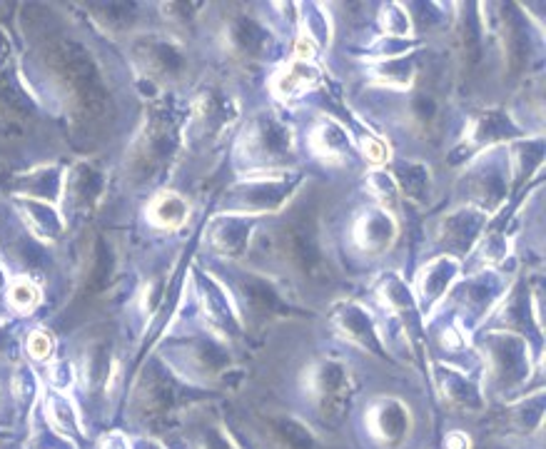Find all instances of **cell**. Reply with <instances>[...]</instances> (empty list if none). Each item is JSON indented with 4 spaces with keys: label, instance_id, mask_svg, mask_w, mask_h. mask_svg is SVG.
<instances>
[{
    "label": "cell",
    "instance_id": "5bb4252c",
    "mask_svg": "<svg viewBox=\"0 0 546 449\" xmlns=\"http://www.w3.org/2000/svg\"><path fill=\"white\" fill-rule=\"evenodd\" d=\"M105 190V173L90 163H78L63 183V195L60 200L65 203V213L83 218V215L93 213L98 200L103 198Z\"/></svg>",
    "mask_w": 546,
    "mask_h": 449
},
{
    "label": "cell",
    "instance_id": "d590c367",
    "mask_svg": "<svg viewBox=\"0 0 546 449\" xmlns=\"http://www.w3.org/2000/svg\"><path fill=\"white\" fill-rule=\"evenodd\" d=\"M379 23H382V33L392 40H404L407 35H412L409 10H404V5L399 3L384 5L382 13H379Z\"/></svg>",
    "mask_w": 546,
    "mask_h": 449
},
{
    "label": "cell",
    "instance_id": "f1b7e54d",
    "mask_svg": "<svg viewBox=\"0 0 546 449\" xmlns=\"http://www.w3.org/2000/svg\"><path fill=\"white\" fill-rule=\"evenodd\" d=\"M377 295L379 300H382V305L387 307L389 312H394L399 320H404V317L409 320V317L417 312V297L412 295L407 282H404L402 275H397V272L384 275V280L379 282L377 287Z\"/></svg>",
    "mask_w": 546,
    "mask_h": 449
},
{
    "label": "cell",
    "instance_id": "7dc6e473",
    "mask_svg": "<svg viewBox=\"0 0 546 449\" xmlns=\"http://www.w3.org/2000/svg\"><path fill=\"white\" fill-rule=\"evenodd\" d=\"M0 402H3V397H0Z\"/></svg>",
    "mask_w": 546,
    "mask_h": 449
},
{
    "label": "cell",
    "instance_id": "52a82bcc",
    "mask_svg": "<svg viewBox=\"0 0 546 449\" xmlns=\"http://www.w3.org/2000/svg\"><path fill=\"white\" fill-rule=\"evenodd\" d=\"M133 60L140 73L153 83H180L190 70L185 48L158 33H145L133 40Z\"/></svg>",
    "mask_w": 546,
    "mask_h": 449
},
{
    "label": "cell",
    "instance_id": "7c38bea8",
    "mask_svg": "<svg viewBox=\"0 0 546 449\" xmlns=\"http://www.w3.org/2000/svg\"><path fill=\"white\" fill-rule=\"evenodd\" d=\"M195 292L197 305H200L202 315L210 322L212 330L225 332V335H237V332H240V312L235 310V305H232L230 300V292L225 290L222 282H217L215 277L207 275V272L197 270Z\"/></svg>",
    "mask_w": 546,
    "mask_h": 449
},
{
    "label": "cell",
    "instance_id": "d6986e66",
    "mask_svg": "<svg viewBox=\"0 0 546 449\" xmlns=\"http://www.w3.org/2000/svg\"><path fill=\"white\" fill-rule=\"evenodd\" d=\"M225 45L237 58L255 60L270 48V33L250 15H232L225 23Z\"/></svg>",
    "mask_w": 546,
    "mask_h": 449
},
{
    "label": "cell",
    "instance_id": "d6a6232c",
    "mask_svg": "<svg viewBox=\"0 0 546 449\" xmlns=\"http://www.w3.org/2000/svg\"><path fill=\"white\" fill-rule=\"evenodd\" d=\"M5 302L20 315H30L43 302V292L30 277H18L5 287Z\"/></svg>",
    "mask_w": 546,
    "mask_h": 449
},
{
    "label": "cell",
    "instance_id": "7bdbcfd3",
    "mask_svg": "<svg viewBox=\"0 0 546 449\" xmlns=\"http://www.w3.org/2000/svg\"><path fill=\"white\" fill-rule=\"evenodd\" d=\"M100 449H130V445L120 432H113V435H108L100 442Z\"/></svg>",
    "mask_w": 546,
    "mask_h": 449
},
{
    "label": "cell",
    "instance_id": "8fae6325",
    "mask_svg": "<svg viewBox=\"0 0 546 449\" xmlns=\"http://www.w3.org/2000/svg\"><path fill=\"white\" fill-rule=\"evenodd\" d=\"M257 220L237 213H220L207 225V247L225 260H240L250 252Z\"/></svg>",
    "mask_w": 546,
    "mask_h": 449
},
{
    "label": "cell",
    "instance_id": "ee69618b",
    "mask_svg": "<svg viewBox=\"0 0 546 449\" xmlns=\"http://www.w3.org/2000/svg\"><path fill=\"white\" fill-rule=\"evenodd\" d=\"M444 447L447 449H469V437L464 432H452V435L444 440Z\"/></svg>",
    "mask_w": 546,
    "mask_h": 449
},
{
    "label": "cell",
    "instance_id": "4316f807",
    "mask_svg": "<svg viewBox=\"0 0 546 449\" xmlns=\"http://www.w3.org/2000/svg\"><path fill=\"white\" fill-rule=\"evenodd\" d=\"M63 183L65 175L60 168H38L18 180V193L20 198L43 200V203L53 205L63 195Z\"/></svg>",
    "mask_w": 546,
    "mask_h": 449
},
{
    "label": "cell",
    "instance_id": "484cf974",
    "mask_svg": "<svg viewBox=\"0 0 546 449\" xmlns=\"http://www.w3.org/2000/svg\"><path fill=\"white\" fill-rule=\"evenodd\" d=\"M148 220L158 230H182L187 225V220H190V203L180 193L165 190V193L155 195L153 203H150Z\"/></svg>",
    "mask_w": 546,
    "mask_h": 449
},
{
    "label": "cell",
    "instance_id": "4dcf8cb0",
    "mask_svg": "<svg viewBox=\"0 0 546 449\" xmlns=\"http://www.w3.org/2000/svg\"><path fill=\"white\" fill-rule=\"evenodd\" d=\"M372 73L384 90H407L412 85L414 75H417V68H414L412 58L397 55V58L382 60V63L374 65Z\"/></svg>",
    "mask_w": 546,
    "mask_h": 449
},
{
    "label": "cell",
    "instance_id": "603a6c76",
    "mask_svg": "<svg viewBox=\"0 0 546 449\" xmlns=\"http://www.w3.org/2000/svg\"><path fill=\"white\" fill-rule=\"evenodd\" d=\"M350 387V375H347L345 367L340 362L325 360L320 365L312 367L310 372V392L317 397L322 407L327 410H335V405H340L345 400V390Z\"/></svg>",
    "mask_w": 546,
    "mask_h": 449
},
{
    "label": "cell",
    "instance_id": "b9f144b4",
    "mask_svg": "<svg viewBox=\"0 0 546 449\" xmlns=\"http://www.w3.org/2000/svg\"><path fill=\"white\" fill-rule=\"evenodd\" d=\"M73 382H75V372L70 362H58V365H53V370H50V385H53V390L63 392L68 390Z\"/></svg>",
    "mask_w": 546,
    "mask_h": 449
},
{
    "label": "cell",
    "instance_id": "1f68e13d",
    "mask_svg": "<svg viewBox=\"0 0 546 449\" xmlns=\"http://www.w3.org/2000/svg\"><path fill=\"white\" fill-rule=\"evenodd\" d=\"M110 372H113V357H110V347L105 342H95L88 347L83 355V380L90 390H100L108 385Z\"/></svg>",
    "mask_w": 546,
    "mask_h": 449
},
{
    "label": "cell",
    "instance_id": "83f0119b",
    "mask_svg": "<svg viewBox=\"0 0 546 449\" xmlns=\"http://www.w3.org/2000/svg\"><path fill=\"white\" fill-rule=\"evenodd\" d=\"M45 417H48L50 427H53L58 435L68 437V440L78 442L83 437V430H80V417L78 410L73 407V402L58 390H50L45 395Z\"/></svg>",
    "mask_w": 546,
    "mask_h": 449
},
{
    "label": "cell",
    "instance_id": "4fadbf2b",
    "mask_svg": "<svg viewBox=\"0 0 546 449\" xmlns=\"http://www.w3.org/2000/svg\"><path fill=\"white\" fill-rule=\"evenodd\" d=\"M232 290H235L240 307L252 320H270L285 312L280 290L260 272H240L232 282Z\"/></svg>",
    "mask_w": 546,
    "mask_h": 449
},
{
    "label": "cell",
    "instance_id": "f35d334b",
    "mask_svg": "<svg viewBox=\"0 0 546 449\" xmlns=\"http://www.w3.org/2000/svg\"><path fill=\"white\" fill-rule=\"evenodd\" d=\"M479 257H482V262L487 265L484 270H497V267L509 257L507 235H502V232L487 235V240H484L482 247H479Z\"/></svg>",
    "mask_w": 546,
    "mask_h": 449
},
{
    "label": "cell",
    "instance_id": "9c48e42d",
    "mask_svg": "<svg viewBox=\"0 0 546 449\" xmlns=\"http://www.w3.org/2000/svg\"><path fill=\"white\" fill-rule=\"evenodd\" d=\"M487 220H489L487 213L472 208V205H462V208L452 210V213L442 215V218L437 220V225H434V242H437L449 257L459 260V257L472 252V247L477 245L484 227H487Z\"/></svg>",
    "mask_w": 546,
    "mask_h": 449
},
{
    "label": "cell",
    "instance_id": "e0dca14e",
    "mask_svg": "<svg viewBox=\"0 0 546 449\" xmlns=\"http://www.w3.org/2000/svg\"><path fill=\"white\" fill-rule=\"evenodd\" d=\"M367 427L379 445L397 447L407 440L412 420H409V412L402 402L384 397V400H377L369 407Z\"/></svg>",
    "mask_w": 546,
    "mask_h": 449
},
{
    "label": "cell",
    "instance_id": "ffe728a7",
    "mask_svg": "<svg viewBox=\"0 0 546 449\" xmlns=\"http://www.w3.org/2000/svg\"><path fill=\"white\" fill-rule=\"evenodd\" d=\"M23 227L40 242L60 240L65 232V218L55 205L43 203V200L33 198H18L15 200Z\"/></svg>",
    "mask_w": 546,
    "mask_h": 449
},
{
    "label": "cell",
    "instance_id": "d4e9b609",
    "mask_svg": "<svg viewBox=\"0 0 546 449\" xmlns=\"http://www.w3.org/2000/svg\"><path fill=\"white\" fill-rule=\"evenodd\" d=\"M517 135V125L512 123L507 113L502 110H487V113L479 115L477 120L469 128V140H472L477 148L492 150L497 143L514 138Z\"/></svg>",
    "mask_w": 546,
    "mask_h": 449
},
{
    "label": "cell",
    "instance_id": "5b68a950",
    "mask_svg": "<svg viewBox=\"0 0 546 449\" xmlns=\"http://www.w3.org/2000/svg\"><path fill=\"white\" fill-rule=\"evenodd\" d=\"M509 180L512 173H509L507 153L502 148H492L467 170L462 180V195L472 208L489 215L502 208L507 200Z\"/></svg>",
    "mask_w": 546,
    "mask_h": 449
},
{
    "label": "cell",
    "instance_id": "3957f363",
    "mask_svg": "<svg viewBox=\"0 0 546 449\" xmlns=\"http://www.w3.org/2000/svg\"><path fill=\"white\" fill-rule=\"evenodd\" d=\"M295 160L292 128L277 115L260 113L247 123L237 143V163L250 175L287 173Z\"/></svg>",
    "mask_w": 546,
    "mask_h": 449
},
{
    "label": "cell",
    "instance_id": "ba28073f",
    "mask_svg": "<svg viewBox=\"0 0 546 449\" xmlns=\"http://www.w3.org/2000/svg\"><path fill=\"white\" fill-rule=\"evenodd\" d=\"M484 357L489 360V380L497 390H514L529 377V347L512 332H489L484 337Z\"/></svg>",
    "mask_w": 546,
    "mask_h": 449
},
{
    "label": "cell",
    "instance_id": "74e56055",
    "mask_svg": "<svg viewBox=\"0 0 546 449\" xmlns=\"http://www.w3.org/2000/svg\"><path fill=\"white\" fill-rule=\"evenodd\" d=\"M367 185H369V193L382 203L379 208L387 210L397 205V198H399L397 180H394V175H389L387 170H374V173L367 178Z\"/></svg>",
    "mask_w": 546,
    "mask_h": 449
},
{
    "label": "cell",
    "instance_id": "cb8c5ba5",
    "mask_svg": "<svg viewBox=\"0 0 546 449\" xmlns=\"http://www.w3.org/2000/svg\"><path fill=\"white\" fill-rule=\"evenodd\" d=\"M310 148L312 153L320 155V158L330 160V163H337V160H345L350 155L352 143L347 130L342 128L337 120L322 118L312 125L310 130Z\"/></svg>",
    "mask_w": 546,
    "mask_h": 449
},
{
    "label": "cell",
    "instance_id": "8d00e7d4",
    "mask_svg": "<svg viewBox=\"0 0 546 449\" xmlns=\"http://www.w3.org/2000/svg\"><path fill=\"white\" fill-rule=\"evenodd\" d=\"M394 180H397V188L402 190V193H407L409 198H422L424 193H427V185H429V173L422 168V165H414V163H402L397 168V175H394Z\"/></svg>",
    "mask_w": 546,
    "mask_h": 449
},
{
    "label": "cell",
    "instance_id": "bcb514c9",
    "mask_svg": "<svg viewBox=\"0 0 546 449\" xmlns=\"http://www.w3.org/2000/svg\"><path fill=\"white\" fill-rule=\"evenodd\" d=\"M3 292H5V277L3 272H0V297H3Z\"/></svg>",
    "mask_w": 546,
    "mask_h": 449
},
{
    "label": "cell",
    "instance_id": "ac0fdd59",
    "mask_svg": "<svg viewBox=\"0 0 546 449\" xmlns=\"http://www.w3.org/2000/svg\"><path fill=\"white\" fill-rule=\"evenodd\" d=\"M459 277V260L449 255H439L434 260H429L422 267L417 280V292H419V305L424 307V312L432 310L434 305L444 300L449 295V290L454 287Z\"/></svg>",
    "mask_w": 546,
    "mask_h": 449
},
{
    "label": "cell",
    "instance_id": "8992f818",
    "mask_svg": "<svg viewBox=\"0 0 546 449\" xmlns=\"http://www.w3.org/2000/svg\"><path fill=\"white\" fill-rule=\"evenodd\" d=\"M175 148H178V130H175L173 120L165 118V115L153 118L130 150V178L135 183H150L153 178H158L173 158Z\"/></svg>",
    "mask_w": 546,
    "mask_h": 449
},
{
    "label": "cell",
    "instance_id": "7402d4cb",
    "mask_svg": "<svg viewBox=\"0 0 546 449\" xmlns=\"http://www.w3.org/2000/svg\"><path fill=\"white\" fill-rule=\"evenodd\" d=\"M320 85V68L312 60H292L285 68L277 70L272 78V90L280 100H297L312 93Z\"/></svg>",
    "mask_w": 546,
    "mask_h": 449
},
{
    "label": "cell",
    "instance_id": "44dd1931",
    "mask_svg": "<svg viewBox=\"0 0 546 449\" xmlns=\"http://www.w3.org/2000/svg\"><path fill=\"white\" fill-rule=\"evenodd\" d=\"M332 322H335V327L347 340L369 347L372 352L379 350L377 325H374L372 315L362 305H357V302H342V305H337L335 312H332Z\"/></svg>",
    "mask_w": 546,
    "mask_h": 449
},
{
    "label": "cell",
    "instance_id": "f546056e",
    "mask_svg": "<svg viewBox=\"0 0 546 449\" xmlns=\"http://www.w3.org/2000/svg\"><path fill=\"white\" fill-rule=\"evenodd\" d=\"M509 173L514 175V183L522 185L532 173H537L544 163V140L527 138L522 143H514L512 150H507Z\"/></svg>",
    "mask_w": 546,
    "mask_h": 449
},
{
    "label": "cell",
    "instance_id": "277c9868",
    "mask_svg": "<svg viewBox=\"0 0 546 449\" xmlns=\"http://www.w3.org/2000/svg\"><path fill=\"white\" fill-rule=\"evenodd\" d=\"M300 178L292 173H262L247 175L225 198V213L255 218L262 213H280L295 195Z\"/></svg>",
    "mask_w": 546,
    "mask_h": 449
},
{
    "label": "cell",
    "instance_id": "60d3db41",
    "mask_svg": "<svg viewBox=\"0 0 546 449\" xmlns=\"http://www.w3.org/2000/svg\"><path fill=\"white\" fill-rule=\"evenodd\" d=\"M360 148H362V155L369 160V163L374 165H384L389 160V148L387 143H384L379 135L369 133V130H362L360 135Z\"/></svg>",
    "mask_w": 546,
    "mask_h": 449
},
{
    "label": "cell",
    "instance_id": "836d02e7",
    "mask_svg": "<svg viewBox=\"0 0 546 449\" xmlns=\"http://www.w3.org/2000/svg\"><path fill=\"white\" fill-rule=\"evenodd\" d=\"M442 387H444V395H447V400L454 402V405H462V407H477L479 405V395H477V390L472 387V382H469L464 375H459L457 370L442 372Z\"/></svg>",
    "mask_w": 546,
    "mask_h": 449
},
{
    "label": "cell",
    "instance_id": "7a4b0ae2",
    "mask_svg": "<svg viewBox=\"0 0 546 449\" xmlns=\"http://www.w3.org/2000/svg\"><path fill=\"white\" fill-rule=\"evenodd\" d=\"M270 250H262L270 262L282 267L302 280H325L327 277V247L322 240V227L310 205L292 208L285 218L272 227L270 235L262 232Z\"/></svg>",
    "mask_w": 546,
    "mask_h": 449
},
{
    "label": "cell",
    "instance_id": "e575fe53",
    "mask_svg": "<svg viewBox=\"0 0 546 449\" xmlns=\"http://www.w3.org/2000/svg\"><path fill=\"white\" fill-rule=\"evenodd\" d=\"M300 23H302V38L310 40L315 48L330 43V23H327V13L320 10L317 5L300 10Z\"/></svg>",
    "mask_w": 546,
    "mask_h": 449
},
{
    "label": "cell",
    "instance_id": "2e32d148",
    "mask_svg": "<svg viewBox=\"0 0 546 449\" xmlns=\"http://www.w3.org/2000/svg\"><path fill=\"white\" fill-rule=\"evenodd\" d=\"M507 292V282L499 275L497 270H482L474 272L469 280H464L462 285L454 287L452 300L457 302L459 310L464 315L482 317L484 312H489V307H494L499 302V297Z\"/></svg>",
    "mask_w": 546,
    "mask_h": 449
},
{
    "label": "cell",
    "instance_id": "9a60e30c",
    "mask_svg": "<svg viewBox=\"0 0 546 449\" xmlns=\"http://www.w3.org/2000/svg\"><path fill=\"white\" fill-rule=\"evenodd\" d=\"M399 227L394 215L384 208L362 210L360 218L352 225V242L367 257H379L394 247Z\"/></svg>",
    "mask_w": 546,
    "mask_h": 449
},
{
    "label": "cell",
    "instance_id": "f6af8a7d",
    "mask_svg": "<svg viewBox=\"0 0 546 449\" xmlns=\"http://www.w3.org/2000/svg\"><path fill=\"white\" fill-rule=\"evenodd\" d=\"M138 449H160V447L153 445V442H140Z\"/></svg>",
    "mask_w": 546,
    "mask_h": 449
},
{
    "label": "cell",
    "instance_id": "30bf717a",
    "mask_svg": "<svg viewBox=\"0 0 546 449\" xmlns=\"http://www.w3.org/2000/svg\"><path fill=\"white\" fill-rule=\"evenodd\" d=\"M235 115V103L225 93H220V90L202 93L192 108L190 120H187V138L195 145L212 143L230 128Z\"/></svg>",
    "mask_w": 546,
    "mask_h": 449
},
{
    "label": "cell",
    "instance_id": "ab89813d",
    "mask_svg": "<svg viewBox=\"0 0 546 449\" xmlns=\"http://www.w3.org/2000/svg\"><path fill=\"white\" fill-rule=\"evenodd\" d=\"M25 350H28V355L33 357V360L45 362L53 357L55 352V340L53 335H50L48 330H35L28 335V342H25Z\"/></svg>",
    "mask_w": 546,
    "mask_h": 449
},
{
    "label": "cell",
    "instance_id": "6da1fadb",
    "mask_svg": "<svg viewBox=\"0 0 546 449\" xmlns=\"http://www.w3.org/2000/svg\"><path fill=\"white\" fill-rule=\"evenodd\" d=\"M43 63L75 113L83 118H103L110 95L98 63L83 43L58 35L45 45Z\"/></svg>",
    "mask_w": 546,
    "mask_h": 449
}]
</instances>
